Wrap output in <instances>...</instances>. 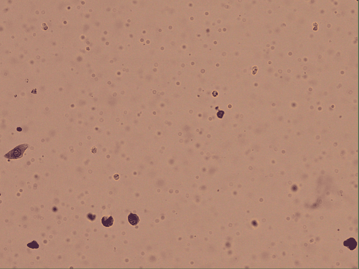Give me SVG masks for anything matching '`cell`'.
<instances>
[{
	"mask_svg": "<svg viewBox=\"0 0 359 269\" xmlns=\"http://www.w3.org/2000/svg\"><path fill=\"white\" fill-rule=\"evenodd\" d=\"M27 147V145H23L17 147L9 153V157L10 158H17L21 156Z\"/></svg>",
	"mask_w": 359,
	"mask_h": 269,
	"instance_id": "cell-1",
	"label": "cell"
},
{
	"mask_svg": "<svg viewBox=\"0 0 359 269\" xmlns=\"http://www.w3.org/2000/svg\"><path fill=\"white\" fill-rule=\"evenodd\" d=\"M113 219L112 216H104L102 219V223L105 227H110L113 224Z\"/></svg>",
	"mask_w": 359,
	"mask_h": 269,
	"instance_id": "cell-4",
	"label": "cell"
},
{
	"mask_svg": "<svg viewBox=\"0 0 359 269\" xmlns=\"http://www.w3.org/2000/svg\"><path fill=\"white\" fill-rule=\"evenodd\" d=\"M128 219L130 224L133 226L137 225L139 221L138 216L136 214L133 213H131L129 214L128 217Z\"/></svg>",
	"mask_w": 359,
	"mask_h": 269,
	"instance_id": "cell-3",
	"label": "cell"
},
{
	"mask_svg": "<svg viewBox=\"0 0 359 269\" xmlns=\"http://www.w3.org/2000/svg\"><path fill=\"white\" fill-rule=\"evenodd\" d=\"M28 246L32 248H37L39 247V245L35 241L32 242L31 243L28 244Z\"/></svg>",
	"mask_w": 359,
	"mask_h": 269,
	"instance_id": "cell-5",
	"label": "cell"
},
{
	"mask_svg": "<svg viewBox=\"0 0 359 269\" xmlns=\"http://www.w3.org/2000/svg\"><path fill=\"white\" fill-rule=\"evenodd\" d=\"M343 244L344 246L347 247L351 250H353L356 248L357 242L355 239L351 238L345 241L344 242Z\"/></svg>",
	"mask_w": 359,
	"mask_h": 269,
	"instance_id": "cell-2",
	"label": "cell"
}]
</instances>
